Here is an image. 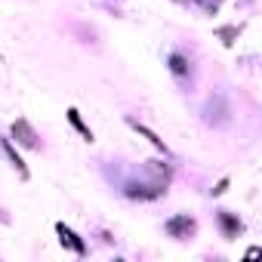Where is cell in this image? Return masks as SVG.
Masks as SVG:
<instances>
[{
  "instance_id": "cell-5",
  "label": "cell",
  "mask_w": 262,
  "mask_h": 262,
  "mask_svg": "<svg viewBox=\"0 0 262 262\" xmlns=\"http://www.w3.org/2000/svg\"><path fill=\"white\" fill-rule=\"evenodd\" d=\"M216 219H219V228H222V237H228V241H231V237H237V234L244 231V222H241V219H237L234 213H228V210H222V213H219Z\"/></svg>"
},
{
  "instance_id": "cell-13",
  "label": "cell",
  "mask_w": 262,
  "mask_h": 262,
  "mask_svg": "<svg viewBox=\"0 0 262 262\" xmlns=\"http://www.w3.org/2000/svg\"><path fill=\"white\" fill-rule=\"evenodd\" d=\"M225 191H228V179H219L216 188H213V194H225Z\"/></svg>"
},
{
  "instance_id": "cell-3",
  "label": "cell",
  "mask_w": 262,
  "mask_h": 262,
  "mask_svg": "<svg viewBox=\"0 0 262 262\" xmlns=\"http://www.w3.org/2000/svg\"><path fill=\"white\" fill-rule=\"evenodd\" d=\"M126 198H133V201H155L167 191V182H148V185H139V182H129L126 188Z\"/></svg>"
},
{
  "instance_id": "cell-4",
  "label": "cell",
  "mask_w": 262,
  "mask_h": 262,
  "mask_svg": "<svg viewBox=\"0 0 262 262\" xmlns=\"http://www.w3.org/2000/svg\"><path fill=\"white\" fill-rule=\"evenodd\" d=\"M13 139H16V145H22V148H37V133L31 129V123L25 120V117H19V120H13Z\"/></svg>"
},
{
  "instance_id": "cell-9",
  "label": "cell",
  "mask_w": 262,
  "mask_h": 262,
  "mask_svg": "<svg viewBox=\"0 0 262 262\" xmlns=\"http://www.w3.org/2000/svg\"><path fill=\"white\" fill-rule=\"evenodd\" d=\"M68 123H71V126L77 129V133H80V136H83L86 142H93V129H90V126L83 123V117H80V111H77V108H68Z\"/></svg>"
},
{
  "instance_id": "cell-10",
  "label": "cell",
  "mask_w": 262,
  "mask_h": 262,
  "mask_svg": "<svg viewBox=\"0 0 262 262\" xmlns=\"http://www.w3.org/2000/svg\"><path fill=\"white\" fill-rule=\"evenodd\" d=\"M170 71H173L176 77H185V74H188V59H185L182 53H170Z\"/></svg>"
},
{
  "instance_id": "cell-12",
  "label": "cell",
  "mask_w": 262,
  "mask_h": 262,
  "mask_svg": "<svg viewBox=\"0 0 262 262\" xmlns=\"http://www.w3.org/2000/svg\"><path fill=\"white\" fill-rule=\"evenodd\" d=\"M148 170L158 173V176H164V179H170V173H173V170H170L167 164H161V161H148Z\"/></svg>"
},
{
  "instance_id": "cell-7",
  "label": "cell",
  "mask_w": 262,
  "mask_h": 262,
  "mask_svg": "<svg viewBox=\"0 0 262 262\" xmlns=\"http://www.w3.org/2000/svg\"><path fill=\"white\" fill-rule=\"evenodd\" d=\"M176 4L191 7V10H198V13H204V16H216V13H219V0H176Z\"/></svg>"
},
{
  "instance_id": "cell-8",
  "label": "cell",
  "mask_w": 262,
  "mask_h": 262,
  "mask_svg": "<svg viewBox=\"0 0 262 262\" xmlns=\"http://www.w3.org/2000/svg\"><path fill=\"white\" fill-rule=\"evenodd\" d=\"M126 123H129V126H133V129H136V133H139V136H145V139H148V142H151V145H155L158 151H164V155H170V151H167V145H164V139H158V133H151V129H148L145 123H139V120H126Z\"/></svg>"
},
{
  "instance_id": "cell-1",
  "label": "cell",
  "mask_w": 262,
  "mask_h": 262,
  "mask_svg": "<svg viewBox=\"0 0 262 262\" xmlns=\"http://www.w3.org/2000/svg\"><path fill=\"white\" fill-rule=\"evenodd\" d=\"M164 231H167L170 237H176V241H185V237H191V234L198 231V225H194V219H191L188 213H176V216L167 219Z\"/></svg>"
},
{
  "instance_id": "cell-6",
  "label": "cell",
  "mask_w": 262,
  "mask_h": 262,
  "mask_svg": "<svg viewBox=\"0 0 262 262\" xmlns=\"http://www.w3.org/2000/svg\"><path fill=\"white\" fill-rule=\"evenodd\" d=\"M0 148H4V155H7V161L13 164V170L19 173V179H28V167H25V161L19 158V151H16V145H13L10 139H0Z\"/></svg>"
},
{
  "instance_id": "cell-2",
  "label": "cell",
  "mask_w": 262,
  "mask_h": 262,
  "mask_svg": "<svg viewBox=\"0 0 262 262\" xmlns=\"http://www.w3.org/2000/svg\"><path fill=\"white\" fill-rule=\"evenodd\" d=\"M56 234H59V244L65 250H71L74 256H86V244H83V237L74 228H68L65 222H56Z\"/></svg>"
},
{
  "instance_id": "cell-11",
  "label": "cell",
  "mask_w": 262,
  "mask_h": 262,
  "mask_svg": "<svg viewBox=\"0 0 262 262\" xmlns=\"http://www.w3.org/2000/svg\"><path fill=\"white\" fill-rule=\"evenodd\" d=\"M219 37H222V43H225V47H231V43L237 40V28H234V25H225V28H219Z\"/></svg>"
}]
</instances>
